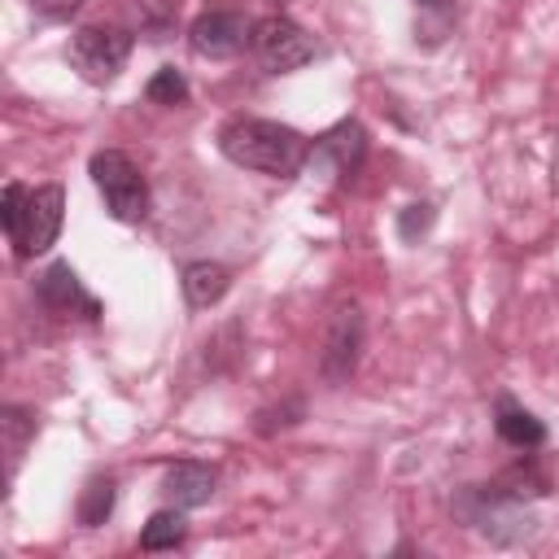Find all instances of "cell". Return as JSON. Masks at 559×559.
<instances>
[{"instance_id": "d6986e66", "label": "cell", "mask_w": 559, "mask_h": 559, "mask_svg": "<svg viewBox=\"0 0 559 559\" xmlns=\"http://www.w3.org/2000/svg\"><path fill=\"white\" fill-rule=\"evenodd\" d=\"M437 223V205L432 201H411L406 210H397V240L402 245H419Z\"/></svg>"}, {"instance_id": "5bb4252c", "label": "cell", "mask_w": 559, "mask_h": 559, "mask_svg": "<svg viewBox=\"0 0 559 559\" xmlns=\"http://www.w3.org/2000/svg\"><path fill=\"white\" fill-rule=\"evenodd\" d=\"M35 432H39V415L31 406H17V402L0 406V441H4V480L9 485L17 480V467H22L26 445L35 441Z\"/></svg>"}, {"instance_id": "44dd1931", "label": "cell", "mask_w": 559, "mask_h": 559, "mask_svg": "<svg viewBox=\"0 0 559 559\" xmlns=\"http://www.w3.org/2000/svg\"><path fill=\"white\" fill-rule=\"evenodd\" d=\"M22 201H26V183L9 179V183H4V192H0V227H4V236H13V231H17Z\"/></svg>"}, {"instance_id": "9c48e42d", "label": "cell", "mask_w": 559, "mask_h": 559, "mask_svg": "<svg viewBox=\"0 0 559 559\" xmlns=\"http://www.w3.org/2000/svg\"><path fill=\"white\" fill-rule=\"evenodd\" d=\"M249 39H253V22L240 9H227V4L197 13L192 26H188V48L205 61H231L249 48Z\"/></svg>"}, {"instance_id": "52a82bcc", "label": "cell", "mask_w": 559, "mask_h": 559, "mask_svg": "<svg viewBox=\"0 0 559 559\" xmlns=\"http://www.w3.org/2000/svg\"><path fill=\"white\" fill-rule=\"evenodd\" d=\"M61 218H66V188L61 183H39V188H26V201H22V218H17V231L9 236L13 253L26 262V258H39L57 245L61 236Z\"/></svg>"}, {"instance_id": "ffe728a7", "label": "cell", "mask_w": 559, "mask_h": 559, "mask_svg": "<svg viewBox=\"0 0 559 559\" xmlns=\"http://www.w3.org/2000/svg\"><path fill=\"white\" fill-rule=\"evenodd\" d=\"M306 419V402L301 397H284L280 406H266V411H258V432L262 437H271V432H284V428H293V424H301Z\"/></svg>"}, {"instance_id": "6da1fadb", "label": "cell", "mask_w": 559, "mask_h": 559, "mask_svg": "<svg viewBox=\"0 0 559 559\" xmlns=\"http://www.w3.org/2000/svg\"><path fill=\"white\" fill-rule=\"evenodd\" d=\"M218 153L231 166H245V170H258L271 179H293L297 170H306L310 140L288 122L240 114L218 127Z\"/></svg>"}, {"instance_id": "4fadbf2b", "label": "cell", "mask_w": 559, "mask_h": 559, "mask_svg": "<svg viewBox=\"0 0 559 559\" xmlns=\"http://www.w3.org/2000/svg\"><path fill=\"white\" fill-rule=\"evenodd\" d=\"M493 432L511 450H542L546 445V424L533 411H524L511 393H498V402H493Z\"/></svg>"}, {"instance_id": "9a60e30c", "label": "cell", "mask_w": 559, "mask_h": 559, "mask_svg": "<svg viewBox=\"0 0 559 559\" xmlns=\"http://www.w3.org/2000/svg\"><path fill=\"white\" fill-rule=\"evenodd\" d=\"M114 502H118V480H114L109 472L87 476V485L79 489V502H74L79 528H100V524L114 515Z\"/></svg>"}, {"instance_id": "2e32d148", "label": "cell", "mask_w": 559, "mask_h": 559, "mask_svg": "<svg viewBox=\"0 0 559 559\" xmlns=\"http://www.w3.org/2000/svg\"><path fill=\"white\" fill-rule=\"evenodd\" d=\"M511 498H520V502H528V498H546L550 493V472L533 459V450H524L511 467H502L498 476H493Z\"/></svg>"}, {"instance_id": "8992f818", "label": "cell", "mask_w": 559, "mask_h": 559, "mask_svg": "<svg viewBox=\"0 0 559 559\" xmlns=\"http://www.w3.org/2000/svg\"><path fill=\"white\" fill-rule=\"evenodd\" d=\"M362 341H367V319L358 301H336L328 323H323V341H319V376L336 389L354 376L358 358H362Z\"/></svg>"}, {"instance_id": "277c9868", "label": "cell", "mask_w": 559, "mask_h": 559, "mask_svg": "<svg viewBox=\"0 0 559 559\" xmlns=\"http://www.w3.org/2000/svg\"><path fill=\"white\" fill-rule=\"evenodd\" d=\"M131 48H135V35H131L127 26L87 22V26H79V31L70 35L66 57H70V66L79 70L83 83H96V87H100V83H114V79H118V70L127 66Z\"/></svg>"}, {"instance_id": "ac0fdd59", "label": "cell", "mask_w": 559, "mask_h": 559, "mask_svg": "<svg viewBox=\"0 0 559 559\" xmlns=\"http://www.w3.org/2000/svg\"><path fill=\"white\" fill-rule=\"evenodd\" d=\"M144 96L153 100V105H188V96H192V87H188V79L175 70V66H162V70H153V79L144 83Z\"/></svg>"}, {"instance_id": "7a4b0ae2", "label": "cell", "mask_w": 559, "mask_h": 559, "mask_svg": "<svg viewBox=\"0 0 559 559\" xmlns=\"http://www.w3.org/2000/svg\"><path fill=\"white\" fill-rule=\"evenodd\" d=\"M450 511H454L459 524H467L472 533H480L489 546H524V542H533L542 533L537 515L520 498H511L498 480L454 489Z\"/></svg>"}, {"instance_id": "ba28073f", "label": "cell", "mask_w": 559, "mask_h": 559, "mask_svg": "<svg viewBox=\"0 0 559 559\" xmlns=\"http://www.w3.org/2000/svg\"><path fill=\"white\" fill-rule=\"evenodd\" d=\"M362 157H367V127L358 118H341L310 140L306 170L319 175L323 183H345L362 166Z\"/></svg>"}, {"instance_id": "5b68a950", "label": "cell", "mask_w": 559, "mask_h": 559, "mask_svg": "<svg viewBox=\"0 0 559 559\" xmlns=\"http://www.w3.org/2000/svg\"><path fill=\"white\" fill-rule=\"evenodd\" d=\"M249 52L258 57V66L266 74H297L301 66H310L319 57V44L306 26H297L288 13H266L253 22V39Z\"/></svg>"}, {"instance_id": "7402d4cb", "label": "cell", "mask_w": 559, "mask_h": 559, "mask_svg": "<svg viewBox=\"0 0 559 559\" xmlns=\"http://www.w3.org/2000/svg\"><path fill=\"white\" fill-rule=\"evenodd\" d=\"M31 9L44 17V22H66L83 9V0H31Z\"/></svg>"}, {"instance_id": "30bf717a", "label": "cell", "mask_w": 559, "mask_h": 559, "mask_svg": "<svg viewBox=\"0 0 559 559\" xmlns=\"http://www.w3.org/2000/svg\"><path fill=\"white\" fill-rule=\"evenodd\" d=\"M35 297L52 310V314H79V319H87V323H96L105 310H100V301L83 288V280H79V271L70 266V262H48L39 275H35Z\"/></svg>"}, {"instance_id": "3957f363", "label": "cell", "mask_w": 559, "mask_h": 559, "mask_svg": "<svg viewBox=\"0 0 559 559\" xmlns=\"http://www.w3.org/2000/svg\"><path fill=\"white\" fill-rule=\"evenodd\" d=\"M87 175H92V183H96V192H100L109 218H118V223H144V218H148V205H153L148 179H144V170H140L122 148H100V153H92Z\"/></svg>"}, {"instance_id": "e0dca14e", "label": "cell", "mask_w": 559, "mask_h": 559, "mask_svg": "<svg viewBox=\"0 0 559 559\" xmlns=\"http://www.w3.org/2000/svg\"><path fill=\"white\" fill-rule=\"evenodd\" d=\"M183 537H188L183 507H162V511H153V515L144 520V528H140V550H148V555L175 550V546H183Z\"/></svg>"}, {"instance_id": "8fae6325", "label": "cell", "mask_w": 559, "mask_h": 559, "mask_svg": "<svg viewBox=\"0 0 559 559\" xmlns=\"http://www.w3.org/2000/svg\"><path fill=\"white\" fill-rule=\"evenodd\" d=\"M214 489H218V467H214V463L179 459V463H170V467L162 472V498H166L170 507H183V511L205 507V502L214 498Z\"/></svg>"}, {"instance_id": "603a6c76", "label": "cell", "mask_w": 559, "mask_h": 559, "mask_svg": "<svg viewBox=\"0 0 559 559\" xmlns=\"http://www.w3.org/2000/svg\"><path fill=\"white\" fill-rule=\"evenodd\" d=\"M275 4H284V0H275Z\"/></svg>"}, {"instance_id": "7c38bea8", "label": "cell", "mask_w": 559, "mask_h": 559, "mask_svg": "<svg viewBox=\"0 0 559 559\" xmlns=\"http://www.w3.org/2000/svg\"><path fill=\"white\" fill-rule=\"evenodd\" d=\"M179 288H183V301H188L192 310H210V306H218V301L227 297V288H231V266L210 262V258L183 262Z\"/></svg>"}]
</instances>
